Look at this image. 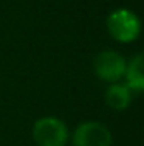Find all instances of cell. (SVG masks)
<instances>
[{
  "label": "cell",
  "instance_id": "1",
  "mask_svg": "<svg viewBox=\"0 0 144 146\" xmlns=\"http://www.w3.org/2000/svg\"><path fill=\"white\" fill-rule=\"evenodd\" d=\"M107 30L115 40L127 44L139 36L141 23H139V19L135 13L121 8L115 9L107 17Z\"/></svg>",
  "mask_w": 144,
  "mask_h": 146
},
{
  "label": "cell",
  "instance_id": "2",
  "mask_svg": "<svg viewBox=\"0 0 144 146\" xmlns=\"http://www.w3.org/2000/svg\"><path fill=\"white\" fill-rule=\"evenodd\" d=\"M33 138L39 146H65L68 141V129L59 118L43 117L34 123Z\"/></svg>",
  "mask_w": 144,
  "mask_h": 146
},
{
  "label": "cell",
  "instance_id": "3",
  "mask_svg": "<svg viewBox=\"0 0 144 146\" xmlns=\"http://www.w3.org/2000/svg\"><path fill=\"white\" fill-rule=\"evenodd\" d=\"M126 61L116 51H101L95 58L93 68L99 79L105 82H116L126 73Z\"/></svg>",
  "mask_w": 144,
  "mask_h": 146
},
{
  "label": "cell",
  "instance_id": "4",
  "mask_svg": "<svg viewBox=\"0 0 144 146\" xmlns=\"http://www.w3.org/2000/svg\"><path fill=\"white\" fill-rule=\"evenodd\" d=\"M112 134L104 124L87 121L76 127L73 134V146H110Z\"/></svg>",
  "mask_w": 144,
  "mask_h": 146
},
{
  "label": "cell",
  "instance_id": "5",
  "mask_svg": "<svg viewBox=\"0 0 144 146\" xmlns=\"http://www.w3.org/2000/svg\"><path fill=\"white\" fill-rule=\"evenodd\" d=\"M104 96L107 106L113 110H124L130 104V89L126 84H112Z\"/></svg>",
  "mask_w": 144,
  "mask_h": 146
},
{
  "label": "cell",
  "instance_id": "6",
  "mask_svg": "<svg viewBox=\"0 0 144 146\" xmlns=\"http://www.w3.org/2000/svg\"><path fill=\"white\" fill-rule=\"evenodd\" d=\"M126 79H127V87L130 90H143L144 89V75H143V56L138 54L132 59L129 65H126Z\"/></svg>",
  "mask_w": 144,
  "mask_h": 146
}]
</instances>
